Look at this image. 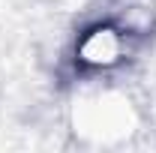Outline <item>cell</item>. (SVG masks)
<instances>
[{"instance_id": "6da1fadb", "label": "cell", "mask_w": 156, "mask_h": 153, "mask_svg": "<svg viewBox=\"0 0 156 153\" xmlns=\"http://www.w3.org/2000/svg\"><path fill=\"white\" fill-rule=\"evenodd\" d=\"M132 33L120 24H93L75 45V60L87 69H111L129 54Z\"/></svg>"}]
</instances>
